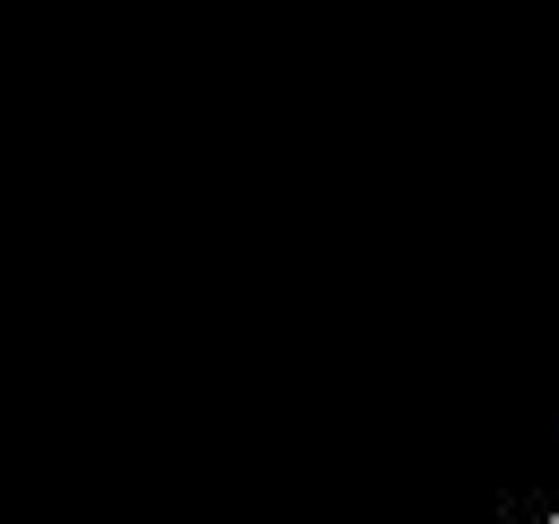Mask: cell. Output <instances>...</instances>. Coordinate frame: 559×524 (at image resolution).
Wrapping results in <instances>:
<instances>
[]
</instances>
